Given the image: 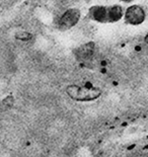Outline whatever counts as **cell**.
I'll return each mask as SVG.
<instances>
[{
  "instance_id": "52a82bcc",
  "label": "cell",
  "mask_w": 148,
  "mask_h": 157,
  "mask_svg": "<svg viewBox=\"0 0 148 157\" xmlns=\"http://www.w3.org/2000/svg\"><path fill=\"white\" fill-rule=\"evenodd\" d=\"M13 105V98L11 96H8L2 101H0V112H4L6 109H10Z\"/></svg>"
},
{
  "instance_id": "277c9868",
  "label": "cell",
  "mask_w": 148,
  "mask_h": 157,
  "mask_svg": "<svg viewBox=\"0 0 148 157\" xmlns=\"http://www.w3.org/2000/svg\"><path fill=\"white\" fill-rule=\"evenodd\" d=\"M95 52V44L93 43H86V44L80 46L75 51V55L77 59L80 61H86L92 58Z\"/></svg>"
},
{
  "instance_id": "6da1fadb",
  "label": "cell",
  "mask_w": 148,
  "mask_h": 157,
  "mask_svg": "<svg viewBox=\"0 0 148 157\" xmlns=\"http://www.w3.org/2000/svg\"><path fill=\"white\" fill-rule=\"evenodd\" d=\"M66 93L73 101H92L102 94V90L92 86L69 85L66 88Z\"/></svg>"
},
{
  "instance_id": "5b68a950",
  "label": "cell",
  "mask_w": 148,
  "mask_h": 157,
  "mask_svg": "<svg viewBox=\"0 0 148 157\" xmlns=\"http://www.w3.org/2000/svg\"><path fill=\"white\" fill-rule=\"evenodd\" d=\"M124 11L120 5H114L107 8V21L116 22L123 17Z\"/></svg>"
},
{
  "instance_id": "8992f818",
  "label": "cell",
  "mask_w": 148,
  "mask_h": 157,
  "mask_svg": "<svg viewBox=\"0 0 148 157\" xmlns=\"http://www.w3.org/2000/svg\"><path fill=\"white\" fill-rule=\"evenodd\" d=\"M92 18L99 22L107 21V7L105 6H95L92 9Z\"/></svg>"
},
{
  "instance_id": "7a4b0ae2",
  "label": "cell",
  "mask_w": 148,
  "mask_h": 157,
  "mask_svg": "<svg viewBox=\"0 0 148 157\" xmlns=\"http://www.w3.org/2000/svg\"><path fill=\"white\" fill-rule=\"evenodd\" d=\"M146 13L140 5H131L125 11V21L131 25H139L145 21Z\"/></svg>"
},
{
  "instance_id": "9c48e42d",
  "label": "cell",
  "mask_w": 148,
  "mask_h": 157,
  "mask_svg": "<svg viewBox=\"0 0 148 157\" xmlns=\"http://www.w3.org/2000/svg\"><path fill=\"white\" fill-rule=\"evenodd\" d=\"M122 1H124V2H132L133 0H122Z\"/></svg>"
},
{
  "instance_id": "3957f363",
  "label": "cell",
  "mask_w": 148,
  "mask_h": 157,
  "mask_svg": "<svg viewBox=\"0 0 148 157\" xmlns=\"http://www.w3.org/2000/svg\"><path fill=\"white\" fill-rule=\"evenodd\" d=\"M80 18V11L78 9L71 8L68 9L64 14L61 16L59 21V26L63 29H68L72 28L78 22Z\"/></svg>"
},
{
  "instance_id": "ba28073f",
  "label": "cell",
  "mask_w": 148,
  "mask_h": 157,
  "mask_svg": "<svg viewBox=\"0 0 148 157\" xmlns=\"http://www.w3.org/2000/svg\"><path fill=\"white\" fill-rule=\"evenodd\" d=\"M144 42H145L146 44H148V33H147V34H146V36H144Z\"/></svg>"
}]
</instances>
